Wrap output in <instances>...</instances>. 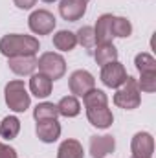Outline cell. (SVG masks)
I'll return each mask as SVG.
<instances>
[{"label": "cell", "instance_id": "obj_1", "mask_svg": "<svg viewBox=\"0 0 156 158\" xmlns=\"http://www.w3.org/2000/svg\"><path fill=\"white\" fill-rule=\"evenodd\" d=\"M40 44L33 35H20V33H9L0 39V53L9 57H20V55H35L39 52Z\"/></svg>", "mask_w": 156, "mask_h": 158}, {"label": "cell", "instance_id": "obj_2", "mask_svg": "<svg viewBox=\"0 0 156 158\" xmlns=\"http://www.w3.org/2000/svg\"><path fill=\"white\" fill-rule=\"evenodd\" d=\"M4 98H6V105L13 110V112H26L30 109V94L26 90V85L24 81L20 79H15V81H9L4 88Z\"/></svg>", "mask_w": 156, "mask_h": 158}, {"label": "cell", "instance_id": "obj_3", "mask_svg": "<svg viewBox=\"0 0 156 158\" xmlns=\"http://www.w3.org/2000/svg\"><path fill=\"white\" fill-rule=\"evenodd\" d=\"M140 88H138V81L130 76H127L125 83L121 86H117L116 94H114V105L125 110H134L140 107L142 103V96H140Z\"/></svg>", "mask_w": 156, "mask_h": 158}, {"label": "cell", "instance_id": "obj_4", "mask_svg": "<svg viewBox=\"0 0 156 158\" xmlns=\"http://www.w3.org/2000/svg\"><path fill=\"white\" fill-rule=\"evenodd\" d=\"M37 68L40 70V74H44L51 81H55V79H61L66 74V61L59 53L46 52L37 59Z\"/></svg>", "mask_w": 156, "mask_h": 158}, {"label": "cell", "instance_id": "obj_5", "mask_svg": "<svg viewBox=\"0 0 156 158\" xmlns=\"http://www.w3.org/2000/svg\"><path fill=\"white\" fill-rule=\"evenodd\" d=\"M55 17L53 13H50L48 9H37L30 15L28 19V26L35 35H48L55 30Z\"/></svg>", "mask_w": 156, "mask_h": 158}, {"label": "cell", "instance_id": "obj_6", "mask_svg": "<svg viewBox=\"0 0 156 158\" xmlns=\"http://www.w3.org/2000/svg\"><path fill=\"white\" fill-rule=\"evenodd\" d=\"M68 86L76 98H83L88 90L96 88V79L86 70H76V72H72V76L68 79Z\"/></svg>", "mask_w": 156, "mask_h": 158}, {"label": "cell", "instance_id": "obj_7", "mask_svg": "<svg viewBox=\"0 0 156 158\" xmlns=\"http://www.w3.org/2000/svg\"><path fill=\"white\" fill-rule=\"evenodd\" d=\"M127 79V70L119 61H112L105 66H101V81L109 88H117L125 83Z\"/></svg>", "mask_w": 156, "mask_h": 158}, {"label": "cell", "instance_id": "obj_8", "mask_svg": "<svg viewBox=\"0 0 156 158\" xmlns=\"http://www.w3.org/2000/svg\"><path fill=\"white\" fill-rule=\"evenodd\" d=\"M132 156L136 158H153L154 153V138L149 132H136L130 142Z\"/></svg>", "mask_w": 156, "mask_h": 158}, {"label": "cell", "instance_id": "obj_9", "mask_svg": "<svg viewBox=\"0 0 156 158\" xmlns=\"http://www.w3.org/2000/svg\"><path fill=\"white\" fill-rule=\"evenodd\" d=\"M116 149V140L110 134L105 136H92L90 138V155L92 158H105Z\"/></svg>", "mask_w": 156, "mask_h": 158}, {"label": "cell", "instance_id": "obj_10", "mask_svg": "<svg viewBox=\"0 0 156 158\" xmlns=\"http://www.w3.org/2000/svg\"><path fill=\"white\" fill-rule=\"evenodd\" d=\"M35 132L39 136L40 142L44 143H53L59 140L61 136V123L57 119H42L37 121V127H35Z\"/></svg>", "mask_w": 156, "mask_h": 158}, {"label": "cell", "instance_id": "obj_11", "mask_svg": "<svg viewBox=\"0 0 156 158\" xmlns=\"http://www.w3.org/2000/svg\"><path fill=\"white\" fill-rule=\"evenodd\" d=\"M59 13L64 20L76 22L79 19H83V15L86 13V2L84 0H61Z\"/></svg>", "mask_w": 156, "mask_h": 158}, {"label": "cell", "instance_id": "obj_12", "mask_svg": "<svg viewBox=\"0 0 156 158\" xmlns=\"http://www.w3.org/2000/svg\"><path fill=\"white\" fill-rule=\"evenodd\" d=\"M9 70L17 76H31L37 68V57L35 55H20V57H9L7 59Z\"/></svg>", "mask_w": 156, "mask_h": 158}, {"label": "cell", "instance_id": "obj_13", "mask_svg": "<svg viewBox=\"0 0 156 158\" xmlns=\"http://www.w3.org/2000/svg\"><path fill=\"white\" fill-rule=\"evenodd\" d=\"M86 118L97 129H109L114 123V116L107 107H86Z\"/></svg>", "mask_w": 156, "mask_h": 158}, {"label": "cell", "instance_id": "obj_14", "mask_svg": "<svg viewBox=\"0 0 156 158\" xmlns=\"http://www.w3.org/2000/svg\"><path fill=\"white\" fill-rule=\"evenodd\" d=\"M112 19H114V15H109V13H105L97 19V22L94 26V35H96L97 44L112 42V39H114V35H112Z\"/></svg>", "mask_w": 156, "mask_h": 158}, {"label": "cell", "instance_id": "obj_15", "mask_svg": "<svg viewBox=\"0 0 156 158\" xmlns=\"http://www.w3.org/2000/svg\"><path fill=\"white\" fill-rule=\"evenodd\" d=\"M53 81L44 74H33L30 79V90L35 98H48L51 94Z\"/></svg>", "mask_w": 156, "mask_h": 158}, {"label": "cell", "instance_id": "obj_16", "mask_svg": "<svg viewBox=\"0 0 156 158\" xmlns=\"http://www.w3.org/2000/svg\"><path fill=\"white\" fill-rule=\"evenodd\" d=\"M94 59L97 64L105 66L112 61H117V50L112 42H101V44H96L94 48Z\"/></svg>", "mask_w": 156, "mask_h": 158}, {"label": "cell", "instance_id": "obj_17", "mask_svg": "<svg viewBox=\"0 0 156 158\" xmlns=\"http://www.w3.org/2000/svg\"><path fill=\"white\" fill-rule=\"evenodd\" d=\"M57 158H84L83 145L79 143L77 140H74V138H68V140H64V142L59 145Z\"/></svg>", "mask_w": 156, "mask_h": 158}, {"label": "cell", "instance_id": "obj_18", "mask_svg": "<svg viewBox=\"0 0 156 158\" xmlns=\"http://www.w3.org/2000/svg\"><path fill=\"white\" fill-rule=\"evenodd\" d=\"M57 110H59V116L76 118L79 112H81V103H79V99L76 96H64L57 103Z\"/></svg>", "mask_w": 156, "mask_h": 158}, {"label": "cell", "instance_id": "obj_19", "mask_svg": "<svg viewBox=\"0 0 156 158\" xmlns=\"http://www.w3.org/2000/svg\"><path fill=\"white\" fill-rule=\"evenodd\" d=\"M53 46L61 52H72L77 46V37L68 30H61L53 35Z\"/></svg>", "mask_w": 156, "mask_h": 158}, {"label": "cell", "instance_id": "obj_20", "mask_svg": "<svg viewBox=\"0 0 156 158\" xmlns=\"http://www.w3.org/2000/svg\"><path fill=\"white\" fill-rule=\"evenodd\" d=\"M18 132H20V119L17 118V116H6V118L2 119V123H0V134H2V138L13 140V138L18 136Z\"/></svg>", "mask_w": 156, "mask_h": 158}, {"label": "cell", "instance_id": "obj_21", "mask_svg": "<svg viewBox=\"0 0 156 158\" xmlns=\"http://www.w3.org/2000/svg\"><path fill=\"white\" fill-rule=\"evenodd\" d=\"M83 103H84V107H107L109 98H107V94L103 90L92 88L83 96Z\"/></svg>", "mask_w": 156, "mask_h": 158}, {"label": "cell", "instance_id": "obj_22", "mask_svg": "<svg viewBox=\"0 0 156 158\" xmlns=\"http://www.w3.org/2000/svg\"><path fill=\"white\" fill-rule=\"evenodd\" d=\"M57 116H59L57 105L48 103V101L39 103L35 107V110H33V118L37 119V121H42V119H57Z\"/></svg>", "mask_w": 156, "mask_h": 158}, {"label": "cell", "instance_id": "obj_23", "mask_svg": "<svg viewBox=\"0 0 156 158\" xmlns=\"http://www.w3.org/2000/svg\"><path fill=\"white\" fill-rule=\"evenodd\" d=\"M76 37H77V44H81V46L86 48V50H94L96 44H97L92 26H83L77 33H76Z\"/></svg>", "mask_w": 156, "mask_h": 158}, {"label": "cell", "instance_id": "obj_24", "mask_svg": "<svg viewBox=\"0 0 156 158\" xmlns=\"http://www.w3.org/2000/svg\"><path fill=\"white\" fill-rule=\"evenodd\" d=\"M130 33H132V24L129 19H125V17H114L112 19V35L114 37L125 39Z\"/></svg>", "mask_w": 156, "mask_h": 158}, {"label": "cell", "instance_id": "obj_25", "mask_svg": "<svg viewBox=\"0 0 156 158\" xmlns=\"http://www.w3.org/2000/svg\"><path fill=\"white\" fill-rule=\"evenodd\" d=\"M134 64L140 74L143 72H156V61L151 53H138L134 59Z\"/></svg>", "mask_w": 156, "mask_h": 158}, {"label": "cell", "instance_id": "obj_26", "mask_svg": "<svg viewBox=\"0 0 156 158\" xmlns=\"http://www.w3.org/2000/svg\"><path fill=\"white\" fill-rule=\"evenodd\" d=\"M136 81H138V88H140V92H147V94H151V92H154L156 90V72H143L142 77L136 79Z\"/></svg>", "mask_w": 156, "mask_h": 158}, {"label": "cell", "instance_id": "obj_27", "mask_svg": "<svg viewBox=\"0 0 156 158\" xmlns=\"http://www.w3.org/2000/svg\"><path fill=\"white\" fill-rule=\"evenodd\" d=\"M0 158H17V151L0 142Z\"/></svg>", "mask_w": 156, "mask_h": 158}, {"label": "cell", "instance_id": "obj_28", "mask_svg": "<svg viewBox=\"0 0 156 158\" xmlns=\"http://www.w3.org/2000/svg\"><path fill=\"white\" fill-rule=\"evenodd\" d=\"M13 2L18 9H31L37 4V0H13Z\"/></svg>", "mask_w": 156, "mask_h": 158}, {"label": "cell", "instance_id": "obj_29", "mask_svg": "<svg viewBox=\"0 0 156 158\" xmlns=\"http://www.w3.org/2000/svg\"><path fill=\"white\" fill-rule=\"evenodd\" d=\"M42 2H55V0H42Z\"/></svg>", "mask_w": 156, "mask_h": 158}, {"label": "cell", "instance_id": "obj_30", "mask_svg": "<svg viewBox=\"0 0 156 158\" xmlns=\"http://www.w3.org/2000/svg\"><path fill=\"white\" fill-rule=\"evenodd\" d=\"M84 2H88V0H84Z\"/></svg>", "mask_w": 156, "mask_h": 158}, {"label": "cell", "instance_id": "obj_31", "mask_svg": "<svg viewBox=\"0 0 156 158\" xmlns=\"http://www.w3.org/2000/svg\"><path fill=\"white\" fill-rule=\"evenodd\" d=\"M132 158H136V156H132Z\"/></svg>", "mask_w": 156, "mask_h": 158}]
</instances>
